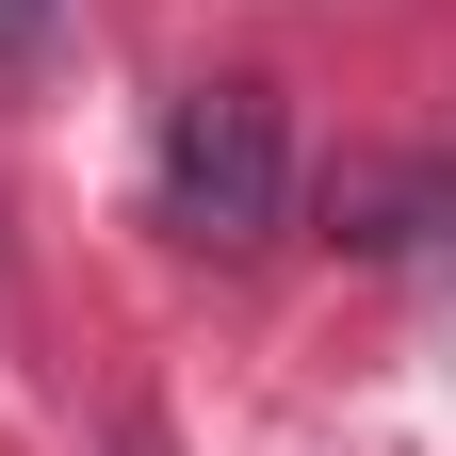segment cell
I'll list each match as a JSON object with an SVG mask.
<instances>
[{
  "label": "cell",
  "mask_w": 456,
  "mask_h": 456,
  "mask_svg": "<svg viewBox=\"0 0 456 456\" xmlns=\"http://www.w3.org/2000/svg\"><path fill=\"white\" fill-rule=\"evenodd\" d=\"M277 196H294V131H277L261 82H196L180 114H163V228L212 261L277 245Z\"/></svg>",
  "instance_id": "1"
},
{
  "label": "cell",
  "mask_w": 456,
  "mask_h": 456,
  "mask_svg": "<svg viewBox=\"0 0 456 456\" xmlns=\"http://www.w3.org/2000/svg\"><path fill=\"white\" fill-rule=\"evenodd\" d=\"M33 17H49V0H0V33H33Z\"/></svg>",
  "instance_id": "2"
}]
</instances>
